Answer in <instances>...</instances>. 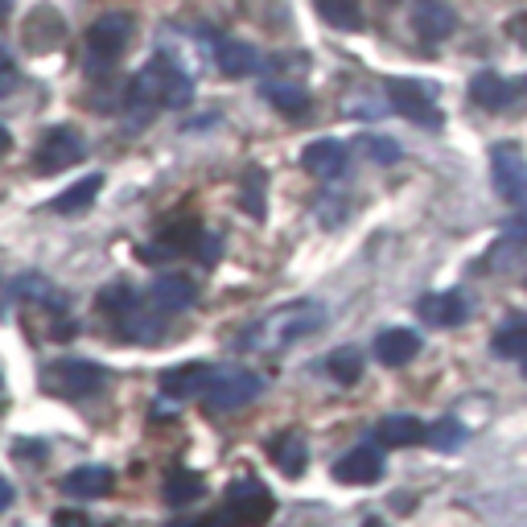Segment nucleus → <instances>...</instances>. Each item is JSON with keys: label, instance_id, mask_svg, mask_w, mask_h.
I'll list each match as a JSON object with an SVG mask.
<instances>
[{"label": "nucleus", "instance_id": "473e14b6", "mask_svg": "<svg viewBox=\"0 0 527 527\" xmlns=\"http://www.w3.org/2000/svg\"><path fill=\"white\" fill-rule=\"evenodd\" d=\"M13 87H17V62L0 50V99H5Z\"/></svg>", "mask_w": 527, "mask_h": 527}, {"label": "nucleus", "instance_id": "4be33fe9", "mask_svg": "<svg viewBox=\"0 0 527 527\" xmlns=\"http://www.w3.org/2000/svg\"><path fill=\"white\" fill-rule=\"evenodd\" d=\"M239 206H243V215H248L252 223L268 219V169L248 165V173H243V186H239Z\"/></svg>", "mask_w": 527, "mask_h": 527}, {"label": "nucleus", "instance_id": "20e7f679", "mask_svg": "<svg viewBox=\"0 0 527 527\" xmlns=\"http://www.w3.org/2000/svg\"><path fill=\"white\" fill-rule=\"evenodd\" d=\"M128 38H132V17L128 13H103L87 29V66L95 70V75L116 66V58L128 50Z\"/></svg>", "mask_w": 527, "mask_h": 527}, {"label": "nucleus", "instance_id": "58836bf2", "mask_svg": "<svg viewBox=\"0 0 527 527\" xmlns=\"http://www.w3.org/2000/svg\"><path fill=\"white\" fill-rule=\"evenodd\" d=\"M523 379H527V359H523Z\"/></svg>", "mask_w": 527, "mask_h": 527}, {"label": "nucleus", "instance_id": "f257e3e1", "mask_svg": "<svg viewBox=\"0 0 527 527\" xmlns=\"http://www.w3.org/2000/svg\"><path fill=\"white\" fill-rule=\"evenodd\" d=\"M326 326V309L318 301H293L285 309H276L268 313V318H260L252 330H243V338L235 342L239 350H285L301 338H309L313 330H322Z\"/></svg>", "mask_w": 527, "mask_h": 527}, {"label": "nucleus", "instance_id": "aec40b11", "mask_svg": "<svg viewBox=\"0 0 527 527\" xmlns=\"http://www.w3.org/2000/svg\"><path fill=\"white\" fill-rule=\"evenodd\" d=\"M215 62H219V70L227 79H243V75H256L260 54L248 42H239V38H219L215 42Z\"/></svg>", "mask_w": 527, "mask_h": 527}, {"label": "nucleus", "instance_id": "423d86ee", "mask_svg": "<svg viewBox=\"0 0 527 527\" xmlns=\"http://www.w3.org/2000/svg\"><path fill=\"white\" fill-rule=\"evenodd\" d=\"M87 157V145H83V136L75 128H46L42 140H38V153H33V169L38 173H62L70 165H79Z\"/></svg>", "mask_w": 527, "mask_h": 527}, {"label": "nucleus", "instance_id": "393cba45", "mask_svg": "<svg viewBox=\"0 0 527 527\" xmlns=\"http://www.w3.org/2000/svg\"><path fill=\"white\" fill-rule=\"evenodd\" d=\"M99 186H103V178H99V173H91V178H83V182H75L70 190H62L50 206L58 210V215H79V210H87V206L95 202Z\"/></svg>", "mask_w": 527, "mask_h": 527}, {"label": "nucleus", "instance_id": "f03ea898", "mask_svg": "<svg viewBox=\"0 0 527 527\" xmlns=\"http://www.w3.org/2000/svg\"><path fill=\"white\" fill-rule=\"evenodd\" d=\"M264 392V379L248 367H219V371H210V383H206V408H215V412H231V408H243V404H252L256 396Z\"/></svg>", "mask_w": 527, "mask_h": 527}, {"label": "nucleus", "instance_id": "ddd939ff", "mask_svg": "<svg viewBox=\"0 0 527 527\" xmlns=\"http://www.w3.org/2000/svg\"><path fill=\"white\" fill-rule=\"evenodd\" d=\"M470 99L482 112H507L515 103V83H507L499 70H478L470 79Z\"/></svg>", "mask_w": 527, "mask_h": 527}, {"label": "nucleus", "instance_id": "b1692460", "mask_svg": "<svg viewBox=\"0 0 527 527\" xmlns=\"http://www.w3.org/2000/svg\"><path fill=\"white\" fill-rule=\"evenodd\" d=\"M495 355L499 359H527V318H511V322H503L499 330H495Z\"/></svg>", "mask_w": 527, "mask_h": 527}, {"label": "nucleus", "instance_id": "c756f323", "mask_svg": "<svg viewBox=\"0 0 527 527\" xmlns=\"http://www.w3.org/2000/svg\"><path fill=\"white\" fill-rule=\"evenodd\" d=\"M326 371H330V379H338V383H359V375H363L359 350H355V346H338L334 355L326 359Z\"/></svg>", "mask_w": 527, "mask_h": 527}, {"label": "nucleus", "instance_id": "e433bc0d", "mask_svg": "<svg viewBox=\"0 0 527 527\" xmlns=\"http://www.w3.org/2000/svg\"><path fill=\"white\" fill-rule=\"evenodd\" d=\"M5 153H9V128L0 124V157H5Z\"/></svg>", "mask_w": 527, "mask_h": 527}, {"label": "nucleus", "instance_id": "c9c22d12", "mask_svg": "<svg viewBox=\"0 0 527 527\" xmlns=\"http://www.w3.org/2000/svg\"><path fill=\"white\" fill-rule=\"evenodd\" d=\"M9 503H13V486L0 478V511H9Z\"/></svg>", "mask_w": 527, "mask_h": 527}, {"label": "nucleus", "instance_id": "412c9836", "mask_svg": "<svg viewBox=\"0 0 527 527\" xmlns=\"http://www.w3.org/2000/svg\"><path fill=\"white\" fill-rule=\"evenodd\" d=\"M272 462L280 466L285 478H301L305 474V462H309V441L301 429H289L272 441Z\"/></svg>", "mask_w": 527, "mask_h": 527}, {"label": "nucleus", "instance_id": "2eb2a0df", "mask_svg": "<svg viewBox=\"0 0 527 527\" xmlns=\"http://www.w3.org/2000/svg\"><path fill=\"white\" fill-rule=\"evenodd\" d=\"M301 165L313 173V178H338V173L346 169V145L342 140H313V145H305V153H301Z\"/></svg>", "mask_w": 527, "mask_h": 527}, {"label": "nucleus", "instance_id": "f3484780", "mask_svg": "<svg viewBox=\"0 0 527 527\" xmlns=\"http://www.w3.org/2000/svg\"><path fill=\"white\" fill-rule=\"evenodd\" d=\"M210 371L206 363H186V367H169L161 371V392L173 396V400H186V396H202L206 383H210Z\"/></svg>", "mask_w": 527, "mask_h": 527}, {"label": "nucleus", "instance_id": "4c0bfd02", "mask_svg": "<svg viewBox=\"0 0 527 527\" xmlns=\"http://www.w3.org/2000/svg\"><path fill=\"white\" fill-rule=\"evenodd\" d=\"M9 13H13V0H0V25L9 21Z\"/></svg>", "mask_w": 527, "mask_h": 527}, {"label": "nucleus", "instance_id": "2f4dec72", "mask_svg": "<svg viewBox=\"0 0 527 527\" xmlns=\"http://www.w3.org/2000/svg\"><path fill=\"white\" fill-rule=\"evenodd\" d=\"M194 252H198V260H202V264H215V260L223 256V239H219L215 231H202V235H198V243H194Z\"/></svg>", "mask_w": 527, "mask_h": 527}, {"label": "nucleus", "instance_id": "72a5a7b5", "mask_svg": "<svg viewBox=\"0 0 527 527\" xmlns=\"http://www.w3.org/2000/svg\"><path fill=\"white\" fill-rule=\"evenodd\" d=\"M503 243H511V248H523V243H527V219H515V223L503 231Z\"/></svg>", "mask_w": 527, "mask_h": 527}, {"label": "nucleus", "instance_id": "1a4fd4ad", "mask_svg": "<svg viewBox=\"0 0 527 527\" xmlns=\"http://www.w3.org/2000/svg\"><path fill=\"white\" fill-rule=\"evenodd\" d=\"M21 38H25V50H29V54H50V50H58L62 38H66V21H62L58 9L38 5V9H33V13L21 21Z\"/></svg>", "mask_w": 527, "mask_h": 527}, {"label": "nucleus", "instance_id": "f704fd0d", "mask_svg": "<svg viewBox=\"0 0 527 527\" xmlns=\"http://www.w3.org/2000/svg\"><path fill=\"white\" fill-rule=\"evenodd\" d=\"M54 527H87V515L83 511H58L54 515Z\"/></svg>", "mask_w": 527, "mask_h": 527}, {"label": "nucleus", "instance_id": "6e6552de", "mask_svg": "<svg viewBox=\"0 0 527 527\" xmlns=\"http://www.w3.org/2000/svg\"><path fill=\"white\" fill-rule=\"evenodd\" d=\"M490 173H495V190L503 202H515V206L527 202V161L515 145H499L490 153Z\"/></svg>", "mask_w": 527, "mask_h": 527}, {"label": "nucleus", "instance_id": "9d476101", "mask_svg": "<svg viewBox=\"0 0 527 527\" xmlns=\"http://www.w3.org/2000/svg\"><path fill=\"white\" fill-rule=\"evenodd\" d=\"M334 478L346 482V486H371V482H379V478H383V453H379L375 445L350 449L346 458H338Z\"/></svg>", "mask_w": 527, "mask_h": 527}, {"label": "nucleus", "instance_id": "7c9ffc66", "mask_svg": "<svg viewBox=\"0 0 527 527\" xmlns=\"http://www.w3.org/2000/svg\"><path fill=\"white\" fill-rule=\"evenodd\" d=\"M359 149L371 161H379V165H396L400 161V145H396V140H388V136H359Z\"/></svg>", "mask_w": 527, "mask_h": 527}, {"label": "nucleus", "instance_id": "0eeeda50", "mask_svg": "<svg viewBox=\"0 0 527 527\" xmlns=\"http://www.w3.org/2000/svg\"><path fill=\"white\" fill-rule=\"evenodd\" d=\"M383 91H388V103H392V112L420 124V128H441V112H437V103L433 95L412 83V79H388L383 83Z\"/></svg>", "mask_w": 527, "mask_h": 527}, {"label": "nucleus", "instance_id": "ea45409f", "mask_svg": "<svg viewBox=\"0 0 527 527\" xmlns=\"http://www.w3.org/2000/svg\"><path fill=\"white\" fill-rule=\"evenodd\" d=\"M523 91H527V79H523Z\"/></svg>", "mask_w": 527, "mask_h": 527}, {"label": "nucleus", "instance_id": "a878e982", "mask_svg": "<svg viewBox=\"0 0 527 527\" xmlns=\"http://www.w3.org/2000/svg\"><path fill=\"white\" fill-rule=\"evenodd\" d=\"M425 445L437 449V453L462 449L466 445V425H462V420H453V416H441V420H433V425L425 429Z\"/></svg>", "mask_w": 527, "mask_h": 527}, {"label": "nucleus", "instance_id": "4468645a", "mask_svg": "<svg viewBox=\"0 0 527 527\" xmlns=\"http://www.w3.org/2000/svg\"><path fill=\"white\" fill-rule=\"evenodd\" d=\"M157 66V79H161V99H165V108H190V99H194V79L186 75V70L173 62L169 54H157L149 58Z\"/></svg>", "mask_w": 527, "mask_h": 527}, {"label": "nucleus", "instance_id": "c85d7f7f", "mask_svg": "<svg viewBox=\"0 0 527 527\" xmlns=\"http://www.w3.org/2000/svg\"><path fill=\"white\" fill-rule=\"evenodd\" d=\"M198 495H202V478H198V474L173 470V474L165 478V503H169V507H186V503H194Z\"/></svg>", "mask_w": 527, "mask_h": 527}, {"label": "nucleus", "instance_id": "bb28decb", "mask_svg": "<svg viewBox=\"0 0 527 527\" xmlns=\"http://www.w3.org/2000/svg\"><path fill=\"white\" fill-rule=\"evenodd\" d=\"M268 99H272V108L280 116H289V120H301L309 112V103H313L309 91L297 87V83H276V87H268Z\"/></svg>", "mask_w": 527, "mask_h": 527}, {"label": "nucleus", "instance_id": "5701e85b", "mask_svg": "<svg viewBox=\"0 0 527 527\" xmlns=\"http://www.w3.org/2000/svg\"><path fill=\"white\" fill-rule=\"evenodd\" d=\"M425 429H429V425H420L416 416L396 412V416H383V420H379V425H375V437H379V445L400 449V445H416V441H425Z\"/></svg>", "mask_w": 527, "mask_h": 527}, {"label": "nucleus", "instance_id": "dca6fc26", "mask_svg": "<svg viewBox=\"0 0 527 527\" xmlns=\"http://www.w3.org/2000/svg\"><path fill=\"white\" fill-rule=\"evenodd\" d=\"M116 486V474L108 466H79L62 478V490L70 499H103Z\"/></svg>", "mask_w": 527, "mask_h": 527}, {"label": "nucleus", "instance_id": "9b49d317", "mask_svg": "<svg viewBox=\"0 0 527 527\" xmlns=\"http://www.w3.org/2000/svg\"><path fill=\"white\" fill-rule=\"evenodd\" d=\"M412 29L429 42H445L458 29V13L445 0H412Z\"/></svg>", "mask_w": 527, "mask_h": 527}, {"label": "nucleus", "instance_id": "6ab92c4d", "mask_svg": "<svg viewBox=\"0 0 527 527\" xmlns=\"http://www.w3.org/2000/svg\"><path fill=\"white\" fill-rule=\"evenodd\" d=\"M416 355H420V334H412V330H383L375 338V359L383 367H404Z\"/></svg>", "mask_w": 527, "mask_h": 527}, {"label": "nucleus", "instance_id": "a211bd4d", "mask_svg": "<svg viewBox=\"0 0 527 527\" xmlns=\"http://www.w3.org/2000/svg\"><path fill=\"white\" fill-rule=\"evenodd\" d=\"M416 313H420V318H425L429 326H462L466 322V297L462 293H429L425 301H420L416 305Z\"/></svg>", "mask_w": 527, "mask_h": 527}, {"label": "nucleus", "instance_id": "7ed1b4c3", "mask_svg": "<svg viewBox=\"0 0 527 527\" xmlns=\"http://www.w3.org/2000/svg\"><path fill=\"white\" fill-rule=\"evenodd\" d=\"M108 375H103L99 363H87V359H62V363H50L46 375H42V388L50 396H62V400H83L91 392H99Z\"/></svg>", "mask_w": 527, "mask_h": 527}, {"label": "nucleus", "instance_id": "39448f33", "mask_svg": "<svg viewBox=\"0 0 527 527\" xmlns=\"http://www.w3.org/2000/svg\"><path fill=\"white\" fill-rule=\"evenodd\" d=\"M272 515V495L260 482H235L223 495V511L219 523L227 527H260Z\"/></svg>", "mask_w": 527, "mask_h": 527}, {"label": "nucleus", "instance_id": "cd10ccee", "mask_svg": "<svg viewBox=\"0 0 527 527\" xmlns=\"http://www.w3.org/2000/svg\"><path fill=\"white\" fill-rule=\"evenodd\" d=\"M318 13L334 29H363V9L359 0H318Z\"/></svg>", "mask_w": 527, "mask_h": 527}, {"label": "nucleus", "instance_id": "f8f14e48", "mask_svg": "<svg viewBox=\"0 0 527 527\" xmlns=\"http://www.w3.org/2000/svg\"><path fill=\"white\" fill-rule=\"evenodd\" d=\"M194 297H198L194 280H186L182 272H169V276H157V280H153L145 301H149L157 313H182V309L194 305Z\"/></svg>", "mask_w": 527, "mask_h": 527}]
</instances>
